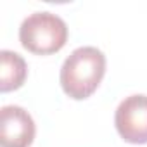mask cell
<instances>
[{"instance_id":"3","label":"cell","mask_w":147,"mask_h":147,"mask_svg":"<svg viewBox=\"0 0 147 147\" xmlns=\"http://www.w3.org/2000/svg\"><path fill=\"white\" fill-rule=\"evenodd\" d=\"M119 137L128 144H147V95L125 97L114 113Z\"/></svg>"},{"instance_id":"5","label":"cell","mask_w":147,"mask_h":147,"mask_svg":"<svg viewBox=\"0 0 147 147\" xmlns=\"http://www.w3.org/2000/svg\"><path fill=\"white\" fill-rule=\"evenodd\" d=\"M28 76L26 61L12 50H0V92H12L23 87Z\"/></svg>"},{"instance_id":"1","label":"cell","mask_w":147,"mask_h":147,"mask_svg":"<svg viewBox=\"0 0 147 147\" xmlns=\"http://www.w3.org/2000/svg\"><path fill=\"white\" fill-rule=\"evenodd\" d=\"M106 75V55L97 47H78L62 62L59 82L64 94L75 100L88 99Z\"/></svg>"},{"instance_id":"2","label":"cell","mask_w":147,"mask_h":147,"mask_svg":"<svg viewBox=\"0 0 147 147\" xmlns=\"http://www.w3.org/2000/svg\"><path fill=\"white\" fill-rule=\"evenodd\" d=\"M19 42L31 54H55L67 42V26L54 12H33L19 26Z\"/></svg>"},{"instance_id":"4","label":"cell","mask_w":147,"mask_h":147,"mask_svg":"<svg viewBox=\"0 0 147 147\" xmlns=\"http://www.w3.org/2000/svg\"><path fill=\"white\" fill-rule=\"evenodd\" d=\"M36 126L31 114L21 106H4L0 109V145L30 147L35 140Z\"/></svg>"}]
</instances>
